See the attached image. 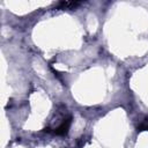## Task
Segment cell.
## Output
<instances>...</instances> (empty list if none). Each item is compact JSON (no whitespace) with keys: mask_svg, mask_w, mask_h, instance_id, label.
Masks as SVG:
<instances>
[{"mask_svg":"<svg viewBox=\"0 0 148 148\" xmlns=\"http://www.w3.org/2000/svg\"><path fill=\"white\" fill-rule=\"evenodd\" d=\"M138 131H139V132H142V131H148V118L143 119V120L140 123V125L138 126Z\"/></svg>","mask_w":148,"mask_h":148,"instance_id":"3","label":"cell"},{"mask_svg":"<svg viewBox=\"0 0 148 148\" xmlns=\"http://www.w3.org/2000/svg\"><path fill=\"white\" fill-rule=\"evenodd\" d=\"M82 2L80 1H61L57 5V8L58 9H75Z\"/></svg>","mask_w":148,"mask_h":148,"instance_id":"2","label":"cell"},{"mask_svg":"<svg viewBox=\"0 0 148 148\" xmlns=\"http://www.w3.org/2000/svg\"><path fill=\"white\" fill-rule=\"evenodd\" d=\"M71 121H72V118L68 117V118H65L60 125L58 127L54 128L53 133L57 134V135H66L68 133V130H69V126H71Z\"/></svg>","mask_w":148,"mask_h":148,"instance_id":"1","label":"cell"}]
</instances>
